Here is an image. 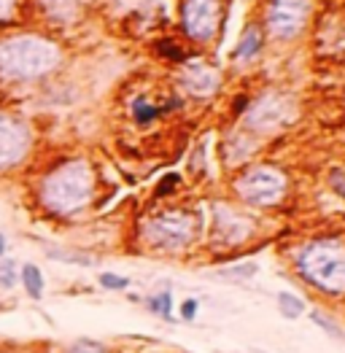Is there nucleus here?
<instances>
[{
	"label": "nucleus",
	"mask_w": 345,
	"mask_h": 353,
	"mask_svg": "<svg viewBox=\"0 0 345 353\" xmlns=\"http://www.w3.org/2000/svg\"><path fill=\"white\" fill-rule=\"evenodd\" d=\"M178 181H181V178L175 176V173H168V176L159 181V186H157V197H165V194H170L172 189L178 186Z\"/></svg>",
	"instance_id": "obj_25"
},
{
	"label": "nucleus",
	"mask_w": 345,
	"mask_h": 353,
	"mask_svg": "<svg viewBox=\"0 0 345 353\" xmlns=\"http://www.w3.org/2000/svg\"><path fill=\"white\" fill-rule=\"evenodd\" d=\"M332 186L337 189V194H343V197H345V176H343V170H335V173H332Z\"/></svg>",
	"instance_id": "obj_27"
},
{
	"label": "nucleus",
	"mask_w": 345,
	"mask_h": 353,
	"mask_svg": "<svg viewBox=\"0 0 345 353\" xmlns=\"http://www.w3.org/2000/svg\"><path fill=\"white\" fill-rule=\"evenodd\" d=\"M184 81H186V87L192 89L195 94H202V97H205V94H210V92L219 89V73H216L213 68L202 65V62H192Z\"/></svg>",
	"instance_id": "obj_12"
},
{
	"label": "nucleus",
	"mask_w": 345,
	"mask_h": 353,
	"mask_svg": "<svg viewBox=\"0 0 345 353\" xmlns=\"http://www.w3.org/2000/svg\"><path fill=\"white\" fill-rule=\"evenodd\" d=\"M130 114H132V119H135V124L146 127V124H151L154 119L162 114V108H157V105L148 103L146 97H135L132 105H130Z\"/></svg>",
	"instance_id": "obj_15"
},
{
	"label": "nucleus",
	"mask_w": 345,
	"mask_h": 353,
	"mask_svg": "<svg viewBox=\"0 0 345 353\" xmlns=\"http://www.w3.org/2000/svg\"><path fill=\"white\" fill-rule=\"evenodd\" d=\"M22 6L25 0H0V28L17 25L22 19Z\"/></svg>",
	"instance_id": "obj_20"
},
{
	"label": "nucleus",
	"mask_w": 345,
	"mask_h": 353,
	"mask_svg": "<svg viewBox=\"0 0 345 353\" xmlns=\"http://www.w3.org/2000/svg\"><path fill=\"white\" fill-rule=\"evenodd\" d=\"M248 230H251V224L243 216H237L235 210L224 205L216 210V235L221 237V240L237 243V240H243V237L248 235Z\"/></svg>",
	"instance_id": "obj_11"
},
{
	"label": "nucleus",
	"mask_w": 345,
	"mask_h": 353,
	"mask_svg": "<svg viewBox=\"0 0 345 353\" xmlns=\"http://www.w3.org/2000/svg\"><path fill=\"white\" fill-rule=\"evenodd\" d=\"M278 307H281V316L288 319V321H297L302 313H305V302L291 292H281L278 294Z\"/></svg>",
	"instance_id": "obj_17"
},
{
	"label": "nucleus",
	"mask_w": 345,
	"mask_h": 353,
	"mask_svg": "<svg viewBox=\"0 0 345 353\" xmlns=\"http://www.w3.org/2000/svg\"><path fill=\"white\" fill-rule=\"evenodd\" d=\"M146 305H148V310L154 313V316H162L165 321H170L172 319V294L170 292H162V294H154L146 299Z\"/></svg>",
	"instance_id": "obj_19"
},
{
	"label": "nucleus",
	"mask_w": 345,
	"mask_h": 353,
	"mask_svg": "<svg viewBox=\"0 0 345 353\" xmlns=\"http://www.w3.org/2000/svg\"><path fill=\"white\" fill-rule=\"evenodd\" d=\"M95 170L86 159H65L38 181V203L49 216L70 219L84 213L95 200Z\"/></svg>",
	"instance_id": "obj_2"
},
{
	"label": "nucleus",
	"mask_w": 345,
	"mask_h": 353,
	"mask_svg": "<svg viewBox=\"0 0 345 353\" xmlns=\"http://www.w3.org/2000/svg\"><path fill=\"white\" fill-rule=\"evenodd\" d=\"M235 192L248 203V205L267 208L275 205L284 192H286V176L275 168H267V165H259L246 170L243 176L235 181Z\"/></svg>",
	"instance_id": "obj_6"
},
{
	"label": "nucleus",
	"mask_w": 345,
	"mask_h": 353,
	"mask_svg": "<svg viewBox=\"0 0 345 353\" xmlns=\"http://www.w3.org/2000/svg\"><path fill=\"white\" fill-rule=\"evenodd\" d=\"M62 65V49L43 32L0 35V84L22 87L49 79Z\"/></svg>",
	"instance_id": "obj_1"
},
{
	"label": "nucleus",
	"mask_w": 345,
	"mask_h": 353,
	"mask_svg": "<svg viewBox=\"0 0 345 353\" xmlns=\"http://www.w3.org/2000/svg\"><path fill=\"white\" fill-rule=\"evenodd\" d=\"M19 286V265L14 259H0V292H14Z\"/></svg>",
	"instance_id": "obj_18"
},
{
	"label": "nucleus",
	"mask_w": 345,
	"mask_h": 353,
	"mask_svg": "<svg viewBox=\"0 0 345 353\" xmlns=\"http://www.w3.org/2000/svg\"><path fill=\"white\" fill-rule=\"evenodd\" d=\"M288 119V103L281 94H264L248 111V127L251 130H275Z\"/></svg>",
	"instance_id": "obj_9"
},
{
	"label": "nucleus",
	"mask_w": 345,
	"mask_h": 353,
	"mask_svg": "<svg viewBox=\"0 0 345 353\" xmlns=\"http://www.w3.org/2000/svg\"><path fill=\"white\" fill-rule=\"evenodd\" d=\"M308 19V0H270L267 8V28L275 38H294L305 28Z\"/></svg>",
	"instance_id": "obj_7"
},
{
	"label": "nucleus",
	"mask_w": 345,
	"mask_h": 353,
	"mask_svg": "<svg viewBox=\"0 0 345 353\" xmlns=\"http://www.w3.org/2000/svg\"><path fill=\"white\" fill-rule=\"evenodd\" d=\"M86 0H32V6L49 19V22H57V25H65V22H73L81 8H84Z\"/></svg>",
	"instance_id": "obj_10"
},
{
	"label": "nucleus",
	"mask_w": 345,
	"mask_h": 353,
	"mask_svg": "<svg viewBox=\"0 0 345 353\" xmlns=\"http://www.w3.org/2000/svg\"><path fill=\"white\" fill-rule=\"evenodd\" d=\"M65 353H108V348L97 340H76L65 348Z\"/></svg>",
	"instance_id": "obj_24"
},
{
	"label": "nucleus",
	"mask_w": 345,
	"mask_h": 353,
	"mask_svg": "<svg viewBox=\"0 0 345 353\" xmlns=\"http://www.w3.org/2000/svg\"><path fill=\"white\" fill-rule=\"evenodd\" d=\"M181 19L192 41H210L219 25V0H184Z\"/></svg>",
	"instance_id": "obj_8"
},
{
	"label": "nucleus",
	"mask_w": 345,
	"mask_h": 353,
	"mask_svg": "<svg viewBox=\"0 0 345 353\" xmlns=\"http://www.w3.org/2000/svg\"><path fill=\"white\" fill-rule=\"evenodd\" d=\"M197 310H200V302H197V299H186V302L181 305V319H184V321H192V319L197 316Z\"/></svg>",
	"instance_id": "obj_26"
},
{
	"label": "nucleus",
	"mask_w": 345,
	"mask_h": 353,
	"mask_svg": "<svg viewBox=\"0 0 345 353\" xmlns=\"http://www.w3.org/2000/svg\"><path fill=\"white\" fill-rule=\"evenodd\" d=\"M157 54L165 59H172V62H184V59H186L184 49H181L175 41H170V38H162V41L157 43Z\"/></svg>",
	"instance_id": "obj_22"
},
{
	"label": "nucleus",
	"mask_w": 345,
	"mask_h": 353,
	"mask_svg": "<svg viewBox=\"0 0 345 353\" xmlns=\"http://www.w3.org/2000/svg\"><path fill=\"white\" fill-rule=\"evenodd\" d=\"M259 52H262V32H259L257 25H251V28L243 32V38H240V43L235 46V59H251L257 57Z\"/></svg>",
	"instance_id": "obj_14"
},
{
	"label": "nucleus",
	"mask_w": 345,
	"mask_h": 353,
	"mask_svg": "<svg viewBox=\"0 0 345 353\" xmlns=\"http://www.w3.org/2000/svg\"><path fill=\"white\" fill-rule=\"evenodd\" d=\"M246 103H248V97H237V100H235V111L240 114V111L246 108Z\"/></svg>",
	"instance_id": "obj_29"
},
{
	"label": "nucleus",
	"mask_w": 345,
	"mask_h": 353,
	"mask_svg": "<svg viewBox=\"0 0 345 353\" xmlns=\"http://www.w3.org/2000/svg\"><path fill=\"white\" fill-rule=\"evenodd\" d=\"M297 270L318 292L345 294V243L324 237L299 248Z\"/></svg>",
	"instance_id": "obj_3"
},
{
	"label": "nucleus",
	"mask_w": 345,
	"mask_h": 353,
	"mask_svg": "<svg viewBox=\"0 0 345 353\" xmlns=\"http://www.w3.org/2000/svg\"><path fill=\"white\" fill-rule=\"evenodd\" d=\"M310 319H313V324L318 326V329H324L326 334H332V337H337V340H343L345 343V329L337 321H332L326 313H321V310H313L310 313Z\"/></svg>",
	"instance_id": "obj_21"
},
{
	"label": "nucleus",
	"mask_w": 345,
	"mask_h": 353,
	"mask_svg": "<svg viewBox=\"0 0 345 353\" xmlns=\"http://www.w3.org/2000/svg\"><path fill=\"white\" fill-rule=\"evenodd\" d=\"M19 283L25 286V292L32 302H41L43 299V292H46V278L41 272V267L32 265V262H25L19 267Z\"/></svg>",
	"instance_id": "obj_13"
},
{
	"label": "nucleus",
	"mask_w": 345,
	"mask_h": 353,
	"mask_svg": "<svg viewBox=\"0 0 345 353\" xmlns=\"http://www.w3.org/2000/svg\"><path fill=\"white\" fill-rule=\"evenodd\" d=\"M32 154V127L11 111H0V176L19 170Z\"/></svg>",
	"instance_id": "obj_5"
},
{
	"label": "nucleus",
	"mask_w": 345,
	"mask_h": 353,
	"mask_svg": "<svg viewBox=\"0 0 345 353\" xmlns=\"http://www.w3.org/2000/svg\"><path fill=\"white\" fill-rule=\"evenodd\" d=\"M6 251H8V237L0 232V259H6Z\"/></svg>",
	"instance_id": "obj_28"
},
{
	"label": "nucleus",
	"mask_w": 345,
	"mask_h": 353,
	"mask_svg": "<svg viewBox=\"0 0 345 353\" xmlns=\"http://www.w3.org/2000/svg\"><path fill=\"white\" fill-rule=\"evenodd\" d=\"M195 237V219L184 210H162L144 224V240L159 251H181Z\"/></svg>",
	"instance_id": "obj_4"
},
{
	"label": "nucleus",
	"mask_w": 345,
	"mask_h": 353,
	"mask_svg": "<svg viewBox=\"0 0 345 353\" xmlns=\"http://www.w3.org/2000/svg\"><path fill=\"white\" fill-rule=\"evenodd\" d=\"M97 283H100L103 289H108V292H124V289H130V278L116 275V272H100Z\"/></svg>",
	"instance_id": "obj_23"
},
{
	"label": "nucleus",
	"mask_w": 345,
	"mask_h": 353,
	"mask_svg": "<svg viewBox=\"0 0 345 353\" xmlns=\"http://www.w3.org/2000/svg\"><path fill=\"white\" fill-rule=\"evenodd\" d=\"M46 254H49V259L65 262V265H79V267L97 265V259H92V256H86V254H79V251H68V248H55V245H52Z\"/></svg>",
	"instance_id": "obj_16"
}]
</instances>
